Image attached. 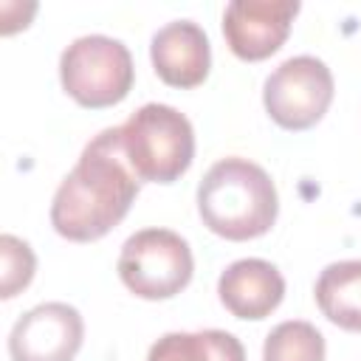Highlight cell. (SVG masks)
<instances>
[{
  "label": "cell",
  "mask_w": 361,
  "mask_h": 361,
  "mask_svg": "<svg viewBox=\"0 0 361 361\" xmlns=\"http://www.w3.org/2000/svg\"><path fill=\"white\" fill-rule=\"evenodd\" d=\"M138 195V178L127 166L118 130H102L59 183L51 203V226L73 243L104 237L124 220Z\"/></svg>",
  "instance_id": "obj_1"
},
{
  "label": "cell",
  "mask_w": 361,
  "mask_h": 361,
  "mask_svg": "<svg viewBox=\"0 0 361 361\" xmlns=\"http://www.w3.org/2000/svg\"><path fill=\"white\" fill-rule=\"evenodd\" d=\"M197 212L214 234L226 240H254L276 220V186L259 164L223 158L197 186Z\"/></svg>",
  "instance_id": "obj_2"
},
{
  "label": "cell",
  "mask_w": 361,
  "mask_h": 361,
  "mask_svg": "<svg viewBox=\"0 0 361 361\" xmlns=\"http://www.w3.org/2000/svg\"><path fill=\"white\" fill-rule=\"evenodd\" d=\"M149 56L155 73L172 87H195L209 76L212 48L206 31L192 20H175L155 31Z\"/></svg>",
  "instance_id": "obj_9"
},
{
  "label": "cell",
  "mask_w": 361,
  "mask_h": 361,
  "mask_svg": "<svg viewBox=\"0 0 361 361\" xmlns=\"http://www.w3.org/2000/svg\"><path fill=\"white\" fill-rule=\"evenodd\" d=\"M296 11V0H231L223 11V37L234 56L265 59L288 39Z\"/></svg>",
  "instance_id": "obj_8"
},
{
  "label": "cell",
  "mask_w": 361,
  "mask_h": 361,
  "mask_svg": "<svg viewBox=\"0 0 361 361\" xmlns=\"http://www.w3.org/2000/svg\"><path fill=\"white\" fill-rule=\"evenodd\" d=\"M0 259H3V274H0V296L11 299L17 296L34 276L37 259L34 251L25 240L14 237V234H3L0 237Z\"/></svg>",
  "instance_id": "obj_14"
},
{
  "label": "cell",
  "mask_w": 361,
  "mask_h": 361,
  "mask_svg": "<svg viewBox=\"0 0 361 361\" xmlns=\"http://www.w3.org/2000/svg\"><path fill=\"white\" fill-rule=\"evenodd\" d=\"M85 322L65 302H45L17 319L8 336L11 361H73L82 347Z\"/></svg>",
  "instance_id": "obj_7"
},
{
  "label": "cell",
  "mask_w": 361,
  "mask_h": 361,
  "mask_svg": "<svg viewBox=\"0 0 361 361\" xmlns=\"http://www.w3.org/2000/svg\"><path fill=\"white\" fill-rule=\"evenodd\" d=\"M59 79L68 96L82 107H110L133 87V56L124 42L104 34H87L62 51Z\"/></svg>",
  "instance_id": "obj_4"
},
{
  "label": "cell",
  "mask_w": 361,
  "mask_h": 361,
  "mask_svg": "<svg viewBox=\"0 0 361 361\" xmlns=\"http://www.w3.org/2000/svg\"><path fill=\"white\" fill-rule=\"evenodd\" d=\"M316 302L333 324L361 333V259L327 265L316 279Z\"/></svg>",
  "instance_id": "obj_11"
},
{
  "label": "cell",
  "mask_w": 361,
  "mask_h": 361,
  "mask_svg": "<svg viewBox=\"0 0 361 361\" xmlns=\"http://www.w3.org/2000/svg\"><path fill=\"white\" fill-rule=\"evenodd\" d=\"M192 271L195 259L189 243L169 228L135 231L118 254V276L141 299H169L180 293Z\"/></svg>",
  "instance_id": "obj_5"
},
{
  "label": "cell",
  "mask_w": 361,
  "mask_h": 361,
  "mask_svg": "<svg viewBox=\"0 0 361 361\" xmlns=\"http://www.w3.org/2000/svg\"><path fill=\"white\" fill-rule=\"evenodd\" d=\"M116 130L121 155L138 180L172 183L195 158V130L169 104L149 102Z\"/></svg>",
  "instance_id": "obj_3"
},
{
  "label": "cell",
  "mask_w": 361,
  "mask_h": 361,
  "mask_svg": "<svg viewBox=\"0 0 361 361\" xmlns=\"http://www.w3.org/2000/svg\"><path fill=\"white\" fill-rule=\"evenodd\" d=\"M262 361H324V336L310 322H282L268 333Z\"/></svg>",
  "instance_id": "obj_13"
},
{
  "label": "cell",
  "mask_w": 361,
  "mask_h": 361,
  "mask_svg": "<svg viewBox=\"0 0 361 361\" xmlns=\"http://www.w3.org/2000/svg\"><path fill=\"white\" fill-rule=\"evenodd\" d=\"M147 361H245V350L226 330L166 333L149 347Z\"/></svg>",
  "instance_id": "obj_12"
},
{
  "label": "cell",
  "mask_w": 361,
  "mask_h": 361,
  "mask_svg": "<svg viewBox=\"0 0 361 361\" xmlns=\"http://www.w3.org/2000/svg\"><path fill=\"white\" fill-rule=\"evenodd\" d=\"M220 302L237 319H265L274 313L285 296V279L268 259H237L217 282Z\"/></svg>",
  "instance_id": "obj_10"
},
{
  "label": "cell",
  "mask_w": 361,
  "mask_h": 361,
  "mask_svg": "<svg viewBox=\"0 0 361 361\" xmlns=\"http://www.w3.org/2000/svg\"><path fill=\"white\" fill-rule=\"evenodd\" d=\"M262 102L279 127L307 130L333 102V73L316 56H290L265 79Z\"/></svg>",
  "instance_id": "obj_6"
}]
</instances>
